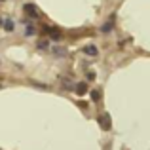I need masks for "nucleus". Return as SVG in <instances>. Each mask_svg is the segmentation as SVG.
<instances>
[{"label": "nucleus", "instance_id": "5", "mask_svg": "<svg viewBox=\"0 0 150 150\" xmlns=\"http://www.w3.org/2000/svg\"><path fill=\"white\" fill-rule=\"evenodd\" d=\"M44 30H46L48 34H51V38H55V40H59V38H61V33H59L57 29H50V27H46Z\"/></svg>", "mask_w": 150, "mask_h": 150}, {"label": "nucleus", "instance_id": "10", "mask_svg": "<svg viewBox=\"0 0 150 150\" xmlns=\"http://www.w3.org/2000/svg\"><path fill=\"white\" fill-rule=\"evenodd\" d=\"M38 48H40V50L48 48V42H46V40H40V42H38Z\"/></svg>", "mask_w": 150, "mask_h": 150}, {"label": "nucleus", "instance_id": "3", "mask_svg": "<svg viewBox=\"0 0 150 150\" xmlns=\"http://www.w3.org/2000/svg\"><path fill=\"white\" fill-rule=\"evenodd\" d=\"M112 27H114V17H110L108 21L101 27V30H103V33H110V30H112Z\"/></svg>", "mask_w": 150, "mask_h": 150}, {"label": "nucleus", "instance_id": "6", "mask_svg": "<svg viewBox=\"0 0 150 150\" xmlns=\"http://www.w3.org/2000/svg\"><path fill=\"white\" fill-rule=\"evenodd\" d=\"M4 29H6L8 33H11V30H13V21H10V19H6V21H4Z\"/></svg>", "mask_w": 150, "mask_h": 150}, {"label": "nucleus", "instance_id": "2", "mask_svg": "<svg viewBox=\"0 0 150 150\" xmlns=\"http://www.w3.org/2000/svg\"><path fill=\"white\" fill-rule=\"evenodd\" d=\"M99 124H101V127L105 129V131H108V129H110V118H108V114H103V116L99 118Z\"/></svg>", "mask_w": 150, "mask_h": 150}, {"label": "nucleus", "instance_id": "1", "mask_svg": "<svg viewBox=\"0 0 150 150\" xmlns=\"http://www.w3.org/2000/svg\"><path fill=\"white\" fill-rule=\"evenodd\" d=\"M23 11H25L29 17H33V19L38 17V8L34 6V4H25V6H23Z\"/></svg>", "mask_w": 150, "mask_h": 150}, {"label": "nucleus", "instance_id": "7", "mask_svg": "<svg viewBox=\"0 0 150 150\" xmlns=\"http://www.w3.org/2000/svg\"><path fill=\"white\" fill-rule=\"evenodd\" d=\"M84 51H86L88 55H97V48H93V46H88Z\"/></svg>", "mask_w": 150, "mask_h": 150}, {"label": "nucleus", "instance_id": "8", "mask_svg": "<svg viewBox=\"0 0 150 150\" xmlns=\"http://www.w3.org/2000/svg\"><path fill=\"white\" fill-rule=\"evenodd\" d=\"M91 99H93V101H99V99H101V93L97 91V89H93V91H91Z\"/></svg>", "mask_w": 150, "mask_h": 150}, {"label": "nucleus", "instance_id": "4", "mask_svg": "<svg viewBox=\"0 0 150 150\" xmlns=\"http://www.w3.org/2000/svg\"><path fill=\"white\" fill-rule=\"evenodd\" d=\"M76 93H78V95H86V93H88V84L80 82V84L76 86Z\"/></svg>", "mask_w": 150, "mask_h": 150}, {"label": "nucleus", "instance_id": "9", "mask_svg": "<svg viewBox=\"0 0 150 150\" xmlns=\"http://www.w3.org/2000/svg\"><path fill=\"white\" fill-rule=\"evenodd\" d=\"M25 34H27V36H33V34H34V29H33V27H27Z\"/></svg>", "mask_w": 150, "mask_h": 150}]
</instances>
